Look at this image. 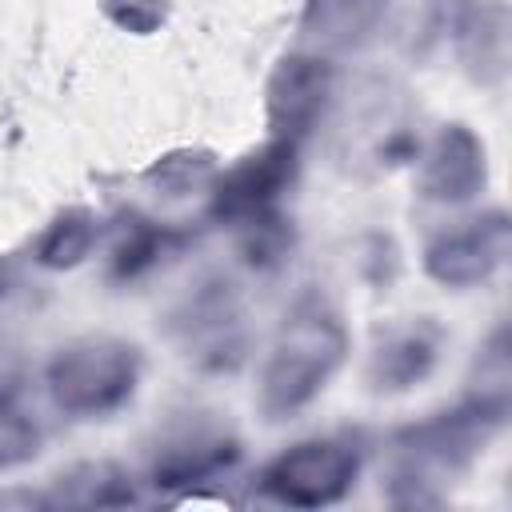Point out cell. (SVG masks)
<instances>
[{
    "instance_id": "6da1fadb",
    "label": "cell",
    "mask_w": 512,
    "mask_h": 512,
    "mask_svg": "<svg viewBox=\"0 0 512 512\" xmlns=\"http://www.w3.org/2000/svg\"><path fill=\"white\" fill-rule=\"evenodd\" d=\"M348 352V328L340 320V312L332 304H324L320 296L300 300L276 344L268 348L264 372H260V408L268 420H288L300 408H308L328 380L336 376V368L344 364Z\"/></svg>"
},
{
    "instance_id": "7a4b0ae2",
    "label": "cell",
    "mask_w": 512,
    "mask_h": 512,
    "mask_svg": "<svg viewBox=\"0 0 512 512\" xmlns=\"http://www.w3.org/2000/svg\"><path fill=\"white\" fill-rule=\"evenodd\" d=\"M140 380V348L116 336H84L60 348L44 372L48 396L68 416H108L132 400Z\"/></svg>"
},
{
    "instance_id": "3957f363",
    "label": "cell",
    "mask_w": 512,
    "mask_h": 512,
    "mask_svg": "<svg viewBox=\"0 0 512 512\" xmlns=\"http://www.w3.org/2000/svg\"><path fill=\"white\" fill-rule=\"evenodd\" d=\"M360 476V452L348 440L324 436L304 440L280 452L264 468V492L292 508H324L336 504Z\"/></svg>"
},
{
    "instance_id": "277c9868",
    "label": "cell",
    "mask_w": 512,
    "mask_h": 512,
    "mask_svg": "<svg viewBox=\"0 0 512 512\" xmlns=\"http://www.w3.org/2000/svg\"><path fill=\"white\" fill-rule=\"evenodd\" d=\"M512 248V228L500 208L444 228L424 248V272L444 288H472L500 272Z\"/></svg>"
},
{
    "instance_id": "5b68a950",
    "label": "cell",
    "mask_w": 512,
    "mask_h": 512,
    "mask_svg": "<svg viewBox=\"0 0 512 512\" xmlns=\"http://www.w3.org/2000/svg\"><path fill=\"white\" fill-rule=\"evenodd\" d=\"M336 88V72L328 64V56L320 52H288L264 88V112H268V128L280 140L300 144L328 112Z\"/></svg>"
},
{
    "instance_id": "8992f818",
    "label": "cell",
    "mask_w": 512,
    "mask_h": 512,
    "mask_svg": "<svg viewBox=\"0 0 512 512\" xmlns=\"http://www.w3.org/2000/svg\"><path fill=\"white\" fill-rule=\"evenodd\" d=\"M296 176V144L272 136L256 152H248L240 164H232L212 192V212L232 224H252L272 216V204L288 192Z\"/></svg>"
},
{
    "instance_id": "52a82bcc",
    "label": "cell",
    "mask_w": 512,
    "mask_h": 512,
    "mask_svg": "<svg viewBox=\"0 0 512 512\" xmlns=\"http://www.w3.org/2000/svg\"><path fill=\"white\" fill-rule=\"evenodd\" d=\"M488 180L484 144L472 128L448 124L436 132V140L420 156V196L432 204H468Z\"/></svg>"
},
{
    "instance_id": "ba28073f",
    "label": "cell",
    "mask_w": 512,
    "mask_h": 512,
    "mask_svg": "<svg viewBox=\"0 0 512 512\" xmlns=\"http://www.w3.org/2000/svg\"><path fill=\"white\" fill-rule=\"evenodd\" d=\"M392 0H304V16H300V32L308 40V52H352L364 48L384 16H388Z\"/></svg>"
},
{
    "instance_id": "9c48e42d",
    "label": "cell",
    "mask_w": 512,
    "mask_h": 512,
    "mask_svg": "<svg viewBox=\"0 0 512 512\" xmlns=\"http://www.w3.org/2000/svg\"><path fill=\"white\" fill-rule=\"evenodd\" d=\"M452 28L464 68L480 84H500L508 68V8L500 0H464Z\"/></svg>"
},
{
    "instance_id": "30bf717a",
    "label": "cell",
    "mask_w": 512,
    "mask_h": 512,
    "mask_svg": "<svg viewBox=\"0 0 512 512\" xmlns=\"http://www.w3.org/2000/svg\"><path fill=\"white\" fill-rule=\"evenodd\" d=\"M180 328H184V344H188V352H196V360H204L212 368H228L240 360V348H244L240 312H236L232 296L224 292V284H208V292L188 300Z\"/></svg>"
},
{
    "instance_id": "8fae6325",
    "label": "cell",
    "mask_w": 512,
    "mask_h": 512,
    "mask_svg": "<svg viewBox=\"0 0 512 512\" xmlns=\"http://www.w3.org/2000/svg\"><path fill=\"white\" fill-rule=\"evenodd\" d=\"M240 456L236 440L224 432L208 428H188L176 440H168L156 460H152V484L160 488H180V484H200L216 472H224Z\"/></svg>"
},
{
    "instance_id": "7c38bea8",
    "label": "cell",
    "mask_w": 512,
    "mask_h": 512,
    "mask_svg": "<svg viewBox=\"0 0 512 512\" xmlns=\"http://www.w3.org/2000/svg\"><path fill=\"white\" fill-rule=\"evenodd\" d=\"M440 356V336L432 324H408L400 332H392L376 356H372V384L384 388V392H400V388H412L420 384L432 364Z\"/></svg>"
},
{
    "instance_id": "4fadbf2b",
    "label": "cell",
    "mask_w": 512,
    "mask_h": 512,
    "mask_svg": "<svg viewBox=\"0 0 512 512\" xmlns=\"http://www.w3.org/2000/svg\"><path fill=\"white\" fill-rule=\"evenodd\" d=\"M92 244H96V220L84 208H68L36 240V260L44 268H76L92 252Z\"/></svg>"
},
{
    "instance_id": "5bb4252c",
    "label": "cell",
    "mask_w": 512,
    "mask_h": 512,
    "mask_svg": "<svg viewBox=\"0 0 512 512\" xmlns=\"http://www.w3.org/2000/svg\"><path fill=\"white\" fill-rule=\"evenodd\" d=\"M36 444H40L36 424L20 412L16 388H0V472L32 460L36 456Z\"/></svg>"
},
{
    "instance_id": "9a60e30c",
    "label": "cell",
    "mask_w": 512,
    "mask_h": 512,
    "mask_svg": "<svg viewBox=\"0 0 512 512\" xmlns=\"http://www.w3.org/2000/svg\"><path fill=\"white\" fill-rule=\"evenodd\" d=\"M148 180L160 184L168 196H188L192 188L212 180V160L204 152H172L148 168Z\"/></svg>"
},
{
    "instance_id": "2e32d148",
    "label": "cell",
    "mask_w": 512,
    "mask_h": 512,
    "mask_svg": "<svg viewBox=\"0 0 512 512\" xmlns=\"http://www.w3.org/2000/svg\"><path fill=\"white\" fill-rule=\"evenodd\" d=\"M160 248H164V236H160L148 220H132L128 232H124V240H120L116 252H112L116 276H136V272H144L148 264H156Z\"/></svg>"
},
{
    "instance_id": "e0dca14e",
    "label": "cell",
    "mask_w": 512,
    "mask_h": 512,
    "mask_svg": "<svg viewBox=\"0 0 512 512\" xmlns=\"http://www.w3.org/2000/svg\"><path fill=\"white\" fill-rule=\"evenodd\" d=\"M84 480V492L68 496L72 504H96V508H108V504H128L132 500V484L120 468L112 464H88L76 472Z\"/></svg>"
},
{
    "instance_id": "ac0fdd59",
    "label": "cell",
    "mask_w": 512,
    "mask_h": 512,
    "mask_svg": "<svg viewBox=\"0 0 512 512\" xmlns=\"http://www.w3.org/2000/svg\"><path fill=\"white\" fill-rule=\"evenodd\" d=\"M108 8L124 28H136V32H144V28H152L160 20V4L156 0H108Z\"/></svg>"
},
{
    "instance_id": "d6986e66",
    "label": "cell",
    "mask_w": 512,
    "mask_h": 512,
    "mask_svg": "<svg viewBox=\"0 0 512 512\" xmlns=\"http://www.w3.org/2000/svg\"><path fill=\"white\" fill-rule=\"evenodd\" d=\"M0 296H4V272H0Z\"/></svg>"
}]
</instances>
